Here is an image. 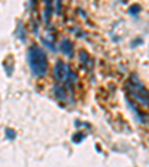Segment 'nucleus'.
Returning a JSON list of instances; mask_svg holds the SVG:
<instances>
[{"label":"nucleus","instance_id":"4","mask_svg":"<svg viewBox=\"0 0 149 167\" xmlns=\"http://www.w3.org/2000/svg\"><path fill=\"white\" fill-rule=\"evenodd\" d=\"M61 48H63V51H64V52H70V49H72V43L69 42V41H63V42H61Z\"/></svg>","mask_w":149,"mask_h":167},{"label":"nucleus","instance_id":"3","mask_svg":"<svg viewBox=\"0 0 149 167\" xmlns=\"http://www.w3.org/2000/svg\"><path fill=\"white\" fill-rule=\"evenodd\" d=\"M131 94L137 99L140 103H145V105H148L149 103V96H148V93L145 91V88L140 85V84H137V85H134V84H131Z\"/></svg>","mask_w":149,"mask_h":167},{"label":"nucleus","instance_id":"1","mask_svg":"<svg viewBox=\"0 0 149 167\" xmlns=\"http://www.w3.org/2000/svg\"><path fill=\"white\" fill-rule=\"evenodd\" d=\"M29 61L30 67L36 76H43L48 70V58L45 51L39 46H31L29 51Z\"/></svg>","mask_w":149,"mask_h":167},{"label":"nucleus","instance_id":"2","mask_svg":"<svg viewBox=\"0 0 149 167\" xmlns=\"http://www.w3.org/2000/svg\"><path fill=\"white\" fill-rule=\"evenodd\" d=\"M55 78L63 84H66V87H69V88H72V84L74 82V75H73L72 69L63 61H57V64H55Z\"/></svg>","mask_w":149,"mask_h":167}]
</instances>
